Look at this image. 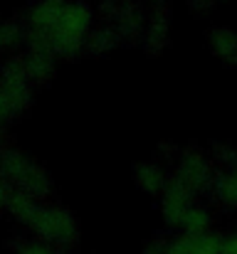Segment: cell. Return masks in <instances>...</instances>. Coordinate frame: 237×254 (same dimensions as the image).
Listing matches in <instances>:
<instances>
[{
    "label": "cell",
    "mask_w": 237,
    "mask_h": 254,
    "mask_svg": "<svg viewBox=\"0 0 237 254\" xmlns=\"http://www.w3.org/2000/svg\"><path fill=\"white\" fill-rule=\"evenodd\" d=\"M25 254H47L45 250H30V252H25Z\"/></svg>",
    "instance_id": "1"
}]
</instances>
